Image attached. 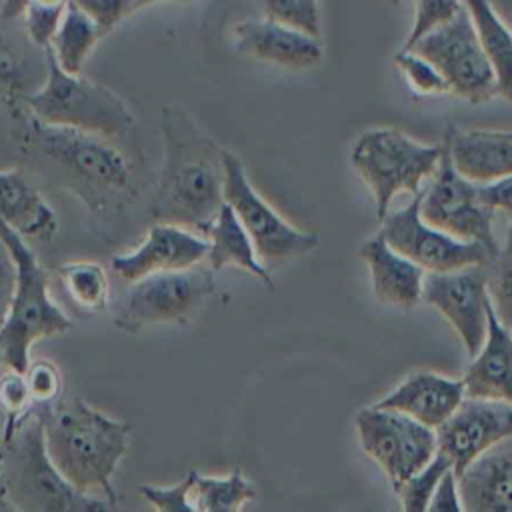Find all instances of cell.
<instances>
[{
    "instance_id": "8fae6325",
    "label": "cell",
    "mask_w": 512,
    "mask_h": 512,
    "mask_svg": "<svg viewBox=\"0 0 512 512\" xmlns=\"http://www.w3.org/2000/svg\"><path fill=\"white\" fill-rule=\"evenodd\" d=\"M214 270L200 264L184 270L154 272L132 282L114 316L118 328L138 332L152 324H184L214 292Z\"/></svg>"
},
{
    "instance_id": "7bdbcfd3",
    "label": "cell",
    "mask_w": 512,
    "mask_h": 512,
    "mask_svg": "<svg viewBox=\"0 0 512 512\" xmlns=\"http://www.w3.org/2000/svg\"><path fill=\"white\" fill-rule=\"evenodd\" d=\"M68 0H2L0 4V18L12 20L24 14L30 4H66Z\"/></svg>"
},
{
    "instance_id": "603a6c76",
    "label": "cell",
    "mask_w": 512,
    "mask_h": 512,
    "mask_svg": "<svg viewBox=\"0 0 512 512\" xmlns=\"http://www.w3.org/2000/svg\"><path fill=\"white\" fill-rule=\"evenodd\" d=\"M0 220L22 238L48 242L58 232V218L20 170H0Z\"/></svg>"
},
{
    "instance_id": "5b68a950",
    "label": "cell",
    "mask_w": 512,
    "mask_h": 512,
    "mask_svg": "<svg viewBox=\"0 0 512 512\" xmlns=\"http://www.w3.org/2000/svg\"><path fill=\"white\" fill-rule=\"evenodd\" d=\"M46 78L38 90L24 98V106L38 120L94 132L106 138L126 136L136 120L126 102L108 86L66 72L54 58L52 50H44Z\"/></svg>"
},
{
    "instance_id": "ba28073f",
    "label": "cell",
    "mask_w": 512,
    "mask_h": 512,
    "mask_svg": "<svg viewBox=\"0 0 512 512\" xmlns=\"http://www.w3.org/2000/svg\"><path fill=\"white\" fill-rule=\"evenodd\" d=\"M222 166L224 202L240 218L262 264L278 266L318 248L316 234L290 224L256 192L242 160L232 150L222 148Z\"/></svg>"
},
{
    "instance_id": "2e32d148",
    "label": "cell",
    "mask_w": 512,
    "mask_h": 512,
    "mask_svg": "<svg viewBox=\"0 0 512 512\" xmlns=\"http://www.w3.org/2000/svg\"><path fill=\"white\" fill-rule=\"evenodd\" d=\"M210 244L184 226L156 222L146 238L132 252L114 254L110 268L126 282H134L154 272L184 270L208 258Z\"/></svg>"
},
{
    "instance_id": "52a82bcc",
    "label": "cell",
    "mask_w": 512,
    "mask_h": 512,
    "mask_svg": "<svg viewBox=\"0 0 512 512\" xmlns=\"http://www.w3.org/2000/svg\"><path fill=\"white\" fill-rule=\"evenodd\" d=\"M10 112L20 118L24 142L78 184L100 192H122L130 186V164L106 136L42 122L24 104Z\"/></svg>"
},
{
    "instance_id": "d6986e66",
    "label": "cell",
    "mask_w": 512,
    "mask_h": 512,
    "mask_svg": "<svg viewBox=\"0 0 512 512\" xmlns=\"http://www.w3.org/2000/svg\"><path fill=\"white\" fill-rule=\"evenodd\" d=\"M358 256L368 264L378 302L410 310L422 300L426 270L392 248L380 232L360 244Z\"/></svg>"
},
{
    "instance_id": "7dc6e473",
    "label": "cell",
    "mask_w": 512,
    "mask_h": 512,
    "mask_svg": "<svg viewBox=\"0 0 512 512\" xmlns=\"http://www.w3.org/2000/svg\"><path fill=\"white\" fill-rule=\"evenodd\" d=\"M0 440H2V434H0Z\"/></svg>"
},
{
    "instance_id": "60d3db41",
    "label": "cell",
    "mask_w": 512,
    "mask_h": 512,
    "mask_svg": "<svg viewBox=\"0 0 512 512\" xmlns=\"http://www.w3.org/2000/svg\"><path fill=\"white\" fill-rule=\"evenodd\" d=\"M478 196L488 208L512 214V174L478 184Z\"/></svg>"
},
{
    "instance_id": "f1b7e54d",
    "label": "cell",
    "mask_w": 512,
    "mask_h": 512,
    "mask_svg": "<svg viewBox=\"0 0 512 512\" xmlns=\"http://www.w3.org/2000/svg\"><path fill=\"white\" fill-rule=\"evenodd\" d=\"M36 84V68L20 48L0 32V104L8 110L24 104Z\"/></svg>"
},
{
    "instance_id": "ac0fdd59",
    "label": "cell",
    "mask_w": 512,
    "mask_h": 512,
    "mask_svg": "<svg viewBox=\"0 0 512 512\" xmlns=\"http://www.w3.org/2000/svg\"><path fill=\"white\" fill-rule=\"evenodd\" d=\"M464 398L466 388L462 378H448L432 370H416L374 404L404 412L436 430L454 414Z\"/></svg>"
},
{
    "instance_id": "e575fe53",
    "label": "cell",
    "mask_w": 512,
    "mask_h": 512,
    "mask_svg": "<svg viewBox=\"0 0 512 512\" xmlns=\"http://www.w3.org/2000/svg\"><path fill=\"white\" fill-rule=\"evenodd\" d=\"M196 470H190L184 480L174 486H152L144 484L138 488L140 496L152 504V508L160 512H196L190 492L194 484Z\"/></svg>"
},
{
    "instance_id": "9c48e42d",
    "label": "cell",
    "mask_w": 512,
    "mask_h": 512,
    "mask_svg": "<svg viewBox=\"0 0 512 512\" xmlns=\"http://www.w3.org/2000/svg\"><path fill=\"white\" fill-rule=\"evenodd\" d=\"M360 446L396 490L438 454L436 430L416 418L376 404L360 408L354 418Z\"/></svg>"
},
{
    "instance_id": "83f0119b",
    "label": "cell",
    "mask_w": 512,
    "mask_h": 512,
    "mask_svg": "<svg viewBox=\"0 0 512 512\" xmlns=\"http://www.w3.org/2000/svg\"><path fill=\"white\" fill-rule=\"evenodd\" d=\"M58 276L70 300L88 314H98L108 308L110 282L98 262L74 260L58 268Z\"/></svg>"
},
{
    "instance_id": "4fadbf2b",
    "label": "cell",
    "mask_w": 512,
    "mask_h": 512,
    "mask_svg": "<svg viewBox=\"0 0 512 512\" xmlns=\"http://www.w3.org/2000/svg\"><path fill=\"white\" fill-rule=\"evenodd\" d=\"M420 214L428 224L460 240L482 242L496 256H500L492 230L496 210L488 208L480 200L478 184L464 178L456 170L444 144L440 166L432 178V184L422 190Z\"/></svg>"
},
{
    "instance_id": "4dcf8cb0",
    "label": "cell",
    "mask_w": 512,
    "mask_h": 512,
    "mask_svg": "<svg viewBox=\"0 0 512 512\" xmlns=\"http://www.w3.org/2000/svg\"><path fill=\"white\" fill-rule=\"evenodd\" d=\"M394 64L402 72L410 90L418 96H436V94H450V86L442 72L424 56L416 54L414 50L400 48L394 54Z\"/></svg>"
},
{
    "instance_id": "9a60e30c",
    "label": "cell",
    "mask_w": 512,
    "mask_h": 512,
    "mask_svg": "<svg viewBox=\"0 0 512 512\" xmlns=\"http://www.w3.org/2000/svg\"><path fill=\"white\" fill-rule=\"evenodd\" d=\"M438 452L444 454L458 474L486 450L512 436V404L466 396L454 414L436 428Z\"/></svg>"
},
{
    "instance_id": "e0dca14e",
    "label": "cell",
    "mask_w": 512,
    "mask_h": 512,
    "mask_svg": "<svg viewBox=\"0 0 512 512\" xmlns=\"http://www.w3.org/2000/svg\"><path fill=\"white\" fill-rule=\"evenodd\" d=\"M234 50L288 70H308L322 60V40L280 22L242 20L232 28Z\"/></svg>"
},
{
    "instance_id": "d590c367",
    "label": "cell",
    "mask_w": 512,
    "mask_h": 512,
    "mask_svg": "<svg viewBox=\"0 0 512 512\" xmlns=\"http://www.w3.org/2000/svg\"><path fill=\"white\" fill-rule=\"evenodd\" d=\"M66 4H30L24 10L22 16L26 22V32L36 48L46 50L50 46L52 36L64 16Z\"/></svg>"
},
{
    "instance_id": "30bf717a",
    "label": "cell",
    "mask_w": 512,
    "mask_h": 512,
    "mask_svg": "<svg viewBox=\"0 0 512 512\" xmlns=\"http://www.w3.org/2000/svg\"><path fill=\"white\" fill-rule=\"evenodd\" d=\"M408 50L430 60L446 78L450 94L470 104H484L498 94L494 70L464 4L452 20L420 36Z\"/></svg>"
},
{
    "instance_id": "f546056e",
    "label": "cell",
    "mask_w": 512,
    "mask_h": 512,
    "mask_svg": "<svg viewBox=\"0 0 512 512\" xmlns=\"http://www.w3.org/2000/svg\"><path fill=\"white\" fill-rule=\"evenodd\" d=\"M448 468H452L448 458L438 452L424 468H420L406 482H402L394 490L402 502V508L408 512H428L434 488Z\"/></svg>"
},
{
    "instance_id": "d6a6232c",
    "label": "cell",
    "mask_w": 512,
    "mask_h": 512,
    "mask_svg": "<svg viewBox=\"0 0 512 512\" xmlns=\"http://www.w3.org/2000/svg\"><path fill=\"white\" fill-rule=\"evenodd\" d=\"M0 408L8 418L4 434L12 432L24 420V416L34 408L24 372L10 368L0 378Z\"/></svg>"
},
{
    "instance_id": "f35d334b",
    "label": "cell",
    "mask_w": 512,
    "mask_h": 512,
    "mask_svg": "<svg viewBox=\"0 0 512 512\" xmlns=\"http://www.w3.org/2000/svg\"><path fill=\"white\" fill-rule=\"evenodd\" d=\"M80 6L102 30V34H110L122 20L138 10V0H72Z\"/></svg>"
},
{
    "instance_id": "7c38bea8",
    "label": "cell",
    "mask_w": 512,
    "mask_h": 512,
    "mask_svg": "<svg viewBox=\"0 0 512 512\" xmlns=\"http://www.w3.org/2000/svg\"><path fill=\"white\" fill-rule=\"evenodd\" d=\"M422 190L396 212H388L380 222V234L400 254L414 260L426 272H450L466 266H492L498 258L482 242L460 240L432 224L422 214Z\"/></svg>"
},
{
    "instance_id": "3957f363",
    "label": "cell",
    "mask_w": 512,
    "mask_h": 512,
    "mask_svg": "<svg viewBox=\"0 0 512 512\" xmlns=\"http://www.w3.org/2000/svg\"><path fill=\"white\" fill-rule=\"evenodd\" d=\"M0 482L10 510L24 512H100L110 504L76 490L52 464L44 444L40 410L0 440Z\"/></svg>"
},
{
    "instance_id": "ee69618b",
    "label": "cell",
    "mask_w": 512,
    "mask_h": 512,
    "mask_svg": "<svg viewBox=\"0 0 512 512\" xmlns=\"http://www.w3.org/2000/svg\"><path fill=\"white\" fill-rule=\"evenodd\" d=\"M504 256H512V220L506 230V240H504Z\"/></svg>"
},
{
    "instance_id": "5bb4252c",
    "label": "cell",
    "mask_w": 512,
    "mask_h": 512,
    "mask_svg": "<svg viewBox=\"0 0 512 512\" xmlns=\"http://www.w3.org/2000/svg\"><path fill=\"white\" fill-rule=\"evenodd\" d=\"M488 266H466L424 276L422 300L436 308L456 330L466 354L474 358L486 338L492 302Z\"/></svg>"
},
{
    "instance_id": "bcb514c9",
    "label": "cell",
    "mask_w": 512,
    "mask_h": 512,
    "mask_svg": "<svg viewBox=\"0 0 512 512\" xmlns=\"http://www.w3.org/2000/svg\"><path fill=\"white\" fill-rule=\"evenodd\" d=\"M0 366H4V354H2V350H0Z\"/></svg>"
},
{
    "instance_id": "1f68e13d",
    "label": "cell",
    "mask_w": 512,
    "mask_h": 512,
    "mask_svg": "<svg viewBox=\"0 0 512 512\" xmlns=\"http://www.w3.org/2000/svg\"><path fill=\"white\" fill-rule=\"evenodd\" d=\"M264 18L320 38L316 0H264Z\"/></svg>"
},
{
    "instance_id": "d4e9b609",
    "label": "cell",
    "mask_w": 512,
    "mask_h": 512,
    "mask_svg": "<svg viewBox=\"0 0 512 512\" xmlns=\"http://www.w3.org/2000/svg\"><path fill=\"white\" fill-rule=\"evenodd\" d=\"M464 6L494 70L498 94L512 104V30L498 16L490 0H464Z\"/></svg>"
},
{
    "instance_id": "ffe728a7",
    "label": "cell",
    "mask_w": 512,
    "mask_h": 512,
    "mask_svg": "<svg viewBox=\"0 0 512 512\" xmlns=\"http://www.w3.org/2000/svg\"><path fill=\"white\" fill-rule=\"evenodd\" d=\"M466 396L512 404V330L488 306L486 338L462 376Z\"/></svg>"
},
{
    "instance_id": "f6af8a7d",
    "label": "cell",
    "mask_w": 512,
    "mask_h": 512,
    "mask_svg": "<svg viewBox=\"0 0 512 512\" xmlns=\"http://www.w3.org/2000/svg\"><path fill=\"white\" fill-rule=\"evenodd\" d=\"M156 2H192V0H138V10L148 4H156Z\"/></svg>"
},
{
    "instance_id": "277c9868",
    "label": "cell",
    "mask_w": 512,
    "mask_h": 512,
    "mask_svg": "<svg viewBox=\"0 0 512 512\" xmlns=\"http://www.w3.org/2000/svg\"><path fill=\"white\" fill-rule=\"evenodd\" d=\"M0 236L16 266L14 292L8 314L0 326V350L6 368L26 372L30 366L32 344L70 330L72 322L50 300L48 274L24 238L10 230L2 220Z\"/></svg>"
},
{
    "instance_id": "b9f144b4",
    "label": "cell",
    "mask_w": 512,
    "mask_h": 512,
    "mask_svg": "<svg viewBox=\"0 0 512 512\" xmlns=\"http://www.w3.org/2000/svg\"><path fill=\"white\" fill-rule=\"evenodd\" d=\"M14 280H16V266L8 246L0 236V326L8 314L10 298L14 292Z\"/></svg>"
},
{
    "instance_id": "4316f807",
    "label": "cell",
    "mask_w": 512,
    "mask_h": 512,
    "mask_svg": "<svg viewBox=\"0 0 512 512\" xmlns=\"http://www.w3.org/2000/svg\"><path fill=\"white\" fill-rule=\"evenodd\" d=\"M256 496V490L240 470L226 476H194L192 504L196 512H236Z\"/></svg>"
},
{
    "instance_id": "8992f818",
    "label": "cell",
    "mask_w": 512,
    "mask_h": 512,
    "mask_svg": "<svg viewBox=\"0 0 512 512\" xmlns=\"http://www.w3.org/2000/svg\"><path fill=\"white\" fill-rule=\"evenodd\" d=\"M442 158V146L424 144L396 128H372L362 132L350 152V164L370 188L376 216L382 220L396 194H416L428 178H434Z\"/></svg>"
},
{
    "instance_id": "836d02e7",
    "label": "cell",
    "mask_w": 512,
    "mask_h": 512,
    "mask_svg": "<svg viewBox=\"0 0 512 512\" xmlns=\"http://www.w3.org/2000/svg\"><path fill=\"white\" fill-rule=\"evenodd\" d=\"M464 0H414V22L402 48H410L426 32L452 20Z\"/></svg>"
},
{
    "instance_id": "74e56055",
    "label": "cell",
    "mask_w": 512,
    "mask_h": 512,
    "mask_svg": "<svg viewBox=\"0 0 512 512\" xmlns=\"http://www.w3.org/2000/svg\"><path fill=\"white\" fill-rule=\"evenodd\" d=\"M492 306L498 318L512 330V256H498L488 282Z\"/></svg>"
},
{
    "instance_id": "ab89813d",
    "label": "cell",
    "mask_w": 512,
    "mask_h": 512,
    "mask_svg": "<svg viewBox=\"0 0 512 512\" xmlns=\"http://www.w3.org/2000/svg\"><path fill=\"white\" fill-rule=\"evenodd\" d=\"M462 510H464V502L460 492V478L452 468H448L434 488L432 500L428 504V512H462Z\"/></svg>"
},
{
    "instance_id": "44dd1931",
    "label": "cell",
    "mask_w": 512,
    "mask_h": 512,
    "mask_svg": "<svg viewBox=\"0 0 512 512\" xmlns=\"http://www.w3.org/2000/svg\"><path fill=\"white\" fill-rule=\"evenodd\" d=\"M444 146L456 170L484 184L512 174V132L448 128Z\"/></svg>"
},
{
    "instance_id": "8d00e7d4",
    "label": "cell",
    "mask_w": 512,
    "mask_h": 512,
    "mask_svg": "<svg viewBox=\"0 0 512 512\" xmlns=\"http://www.w3.org/2000/svg\"><path fill=\"white\" fill-rule=\"evenodd\" d=\"M24 376L34 406H48L60 398L62 374L56 364L48 360H38L28 366Z\"/></svg>"
},
{
    "instance_id": "484cf974",
    "label": "cell",
    "mask_w": 512,
    "mask_h": 512,
    "mask_svg": "<svg viewBox=\"0 0 512 512\" xmlns=\"http://www.w3.org/2000/svg\"><path fill=\"white\" fill-rule=\"evenodd\" d=\"M104 38L98 24L72 0H68L60 26L56 28L50 50L56 62L70 74H80L96 42Z\"/></svg>"
},
{
    "instance_id": "7402d4cb",
    "label": "cell",
    "mask_w": 512,
    "mask_h": 512,
    "mask_svg": "<svg viewBox=\"0 0 512 512\" xmlns=\"http://www.w3.org/2000/svg\"><path fill=\"white\" fill-rule=\"evenodd\" d=\"M460 492L468 512H512V436L464 470Z\"/></svg>"
},
{
    "instance_id": "6da1fadb",
    "label": "cell",
    "mask_w": 512,
    "mask_h": 512,
    "mask_svg": "<svg viewBox=\"0 0 512 512\" xmlns=\"http://www.w3.org/2000/svg\"><path fill=\"white\" fill-rule=\"evenodd\" d=\"M164 162L150 204L156 222L206 234L224 204L222 148L182 106L162 108Z\"/></svg>"
},
{
    "instance_id": "cb8c5ba5",
    "label": "cell",
    "mask_w": 512,
    "mask_h": 512,
    "mask_svg": "<svg viewBox=\"0 0 512 512\" xmlns=\"http://www.w3.org/2000/svg\"><path fill=\"white\" fill-rule=\"evenodd\" d=\"M204 236L210 244L206 262L214 272L224 266H236L262 280L270 290L274 288L268 266L260 262L246 228L242 226L240 218L230 208V204L224 202L220 206L214 222L210 224Z\"/></svg>"
},
{
    "instance_id": "7a4b0ae2",
    "label": "cell",
    "mask_w": 512,
    "mask_h": 512,
    "mask_svg": "<svg viewBox=\"0 0 512 512\" xmlns=\"http://www.w3.org/2000/svg\"><path fill=\"white\" fill-rule=\"evenodd\" d=\"M44 420V444L56 470L80 492L116 502L112 478L128 450L130 426L80 398L36 406Z\"/></svg>"
}]
</instances>
